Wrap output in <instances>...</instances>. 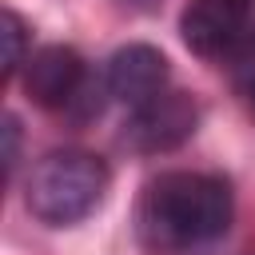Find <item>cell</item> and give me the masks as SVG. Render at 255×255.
I'll return each instance as SVG.
<instances>
[{"instance_id": "obj_1", "label": "cell", "mask_w": 255, "mask_h": 255, "mask_svg": "<svg viewBox=\"0 0 255 255\" xmlns=\"http://www.w3.org/2000/svg\"><path fill=\"white\" fill-rule=\"evenodd\" d=\"M235 219V195L227 179L211 171H163L155 175L135 211L139 239L151 251H195L227 235Z\"/></svg>"}, {"instance_id": "obj_2", "label": "cell", "mask_w": 255, "mask_h": 255, "mask_svg": "<svg viewBox=\"0 0 255 255\" xmlns=\"http://www.w3.org/2000/svg\"><path fill=\"white\" fill-rule=\"evenodd\" d=\"M108 183H112V171L96 151L60 147V151H48L32 167L28 187H24V203L40 223L72 227L104 203Z\"/></svg>"}, {"instance_id": "obj_3", "label": "cell", "mask_w": 255, "mask_h": 255, "mask_svg": "<svg viewBox=\"0 0 255 255\" xmlns=\"http://www.w3.org/2000/svg\"><path fill=\"white\" fill-rule=\"evenodd\" d=\"M255 0H187L179 12L183 44L203 60H231L255 36Z\"/></svg>"}, {"instance_id": "obj_4", "label": "cell", "mask_w": 255, "mask_h": 255, "mask_svg": "<svg viewBox=\"0 0 255 255\" xmlns=\"http://www.w3.org/2000/svg\"><path fill=\"white\" fill-rule=\"evenodd\" d=\"M195 128H199V104L187 92H163L151 104L131 112L124 128V143L139 155H159V151H175L179 143H187Z\"/></svg>"}, {"instance_id": "obj_5", "label": "cell", "mask_w": 255, "mask_h": 255, "mask_svg": "<svg viewBox=\"0 0 255 255\" xmlns=\"http://www.w3.org/2000/svg\"><path fill=\"white\" fill-rule=\"evenodd\" d=\"M80 88H84V60H80L76 48L48 44V48L28 56V64H24V92H28V100L36 108H48V112L72 108Z\"/></svg>"}, {"instance_id": "obj_6", "label": "cell", "mask_w": 255, "mask_h": 255, "mask_svg": "<svg viewBox=\"0 0 255 255\" xmlns=\"http://www.w3.org/2000/svg\"><path fill=\"white\" fill-rule=\"evenodd\" d=\"M167 56L151 44H128L108 60V92L124 108H143L167 92Z\"/></svg>"}, {"instance_id": "obj_7", "label": "cell", "mask_w": 255, "mask_h": 255, "mask_svg": "<svg viewBox=\"0 0 255 255\" xmlns=\"http://www.w3.org/2000/svg\"><path fill=\"white\" fill-rule=\"evenodd\" d=\"M4 80H16V72L28 64V28L20 20V12L4 8Z\"/></svg>"}, {"instance_id": "obj_8", "label": "cell", "mask_w": 255, "mask_h": 255, "mask_svg": "<svg viewBox=\"0 0 255 255\" xmlns=\"http://www.w3.org/2000/svg\"><path fill=\"white\" fill-rule=\"evenodd\" d=\"M231 84H235L239 104H243L247 116L255 120V36L231 56Z\"/></svg>"}, {"instance_id": "obj_9", "label": "cell", "mask_w": 255, "mask_h": 255, "mask_svg": "<svg viewBox=\"0 0 255 255\" xmlns=\"http://www.w3.org/2000/svg\"><path fill=\"white\" fill-rule=\"evenodd\" d=\"M4 135H8V147H4V167H8V175H12L16 155H20V124H16V116H4Z\"/></svg>"}]
</instances>
